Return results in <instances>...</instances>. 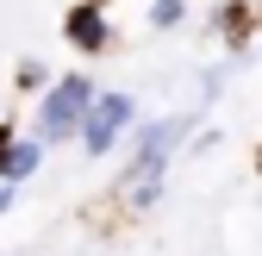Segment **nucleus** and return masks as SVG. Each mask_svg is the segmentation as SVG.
<instances>
[{
    "instance_id": "f257e3e1",
    "label": "nucleus",
    "mask_w": 262,
    "mask_h": 256,
    "mask_svg": "<svg viewBox=\"0 0 262 256\" xmlns=\"http://www.w3.org/2000/svg\"><path fill=\"white\" fill-rule=\"evenodd\" d=\"M187 132H193V119H181V113H162V119H138V125H131V156H125V175H119V206L125 212H150L162 200Z\"/></svg>"
},
{
    "instance_id": "f03ea898",
    "label": "nucleus",
    "mask_w": 262,
    "mask_h": 256,
    "mask_svg": "<svg viewBox=\"0 0 262 256\" xmlns=\"http://www.w3.org/2000/svg\"><path fill=\"white\" fill-rule=\"evenodd\" d=\"M94 94H100V81H94L88 69H62V75H50V88L38 94V106H31V138H38L44 150L75 144L81 113H88Z\"/></svg>"
},
{
    "instance_id": "7ed1b4c3",
    "label": "nucleus",
    "mask_w": 262,
    "mask_h": 256,
    "mask_svg": "<svg viewBox=\"0 0 262 256\" xmlns=\"http://www.w3.org/2000/svg\"><path fill=\"white\" fill-rule=\"evenodd\" d=\"M144 113H138V94H125V88H100L88 100V113H81V132H75V144H81V156H113L125 138H131V125H138Z\"/></svg>"
},
{
    "instance_id": "20e7f679",
    "label": "nucleus",
    "mask_w": 262,
    "mask_h": 256,
    "mask_svg": "<svg viewBox=\"0 0 262 256\" xmlns=\"http://www.w3.org/2000/svg\"><path fill=\"white\" fill-rule=\"evenodd\" d=\"M56 31H62V44H69L75 56H88V62L119 50L113 7H100V0H69V7H62V19H56Z\"/></svg>"
},
{
    "instance_id": "39448f33",
    "label": "nucleus",
    "mask_w": 262,
    "mask_h": 256,
    "mask_svg": "<svg viewBox=\"0 0 262 256\" xmlns=\"http://www.w3.org/2000/svg\"><path fill=\"white\" fill-rule=\"evenodd\" d=\"M256 31H262L256 0H212V7H206V38H212L225 56H244V50L256 44Z\"/></svg>"
},
{
    "instance_id": "423d86ee",
    "label": "nucleus",
    "mask_w": 262,
    "mask_h": 256,
    "mask_svg": "<svg viewBox=\"0 0 262 256\" xmlns=\"http://www.w3.org/2000/svg\"><path fill=\"white\" fill-rule=\"evenodd\" d=\"M38 169H44V144L19 132V144L7 150V169H0V181H13V187H25L31 175H38Z\"/></svg>"
},
{
    "instance_id": "0eeeda50",
    "label": "nucleus",
    "mask_w": 262,
    "mask_h": 256,
    "mask_svg": "<svg viewBox=\"0 0 262 256\" xmlns=\"http://www.w3.org/2000/svg\"><path fill=\"white\" fill-rule=\"evenodd\" d=\"M187 19H193V0H150V7H144L150 31H181Z\"/></svg>"
},
{
    "instance_id": "6e6552de",
    "label": "nucleus",
    "mask_w": 262,
    "mask_h": 256,
    "mask_svg": "<svg viewBox=\"0 0 262 256\" xmlns=\"http://www.w3.org/2000/svg\"><path fill=\"white\" fill-rule=\"evenodd\" d=\"M50 75H56V69H50V62H44V56H25V62H19V69H13V88L25 94V100H38V94L50 88Z\"/></svg>"
},
{
    "instance_id": "1a4fd4ad",
    "label": "nucleus",
    "mask_w": 262,
    "mask_h": 256,
    "mask_svg": "<svg viewBox=\"0 0 262 256\" xmlns=\"http://www.w3.org/2000/svg\"><path fill=\"white\" fill-rule=\"evenodd\" d=\"M225 75H231V69H225V62H212V69L200 75V100H206V106H212L219 94H225Z\"/></svg>"
},
{
    "instance_id": "9d476101",
    "label": "nucleus",
    "mask_w": 262,
    "mask_h": 256,
    "mask_svg": "<svg viewBox=\"0 0 262 256\" xmlns=\"http://www.w3.org/2000/svg\"><path fill=\"white\" fill-rule=\"evenodd\" d=\"M19 144V113H7V119H0V169H7V150Z\"/></svg>"
},
{
    "instance_id": "9b49d317",
    "label": "nucleus",
    "mask_w": 262,
    "mask_h": 256,
    "mask_svg": "<svg viewBox=\"0 0 262 256\" xmlns=\"http://www.w3.org/2000/svg\"><path fill=\"white\" fill-rule=\"evenodd\" d=\"M13 206H19V187H13V181H0V219H7Z\"/></svg>"
},
{
    "instance_id": "f8f14e48",
    "label": "nucleus",
    "mask_w": 262,
    "mask_h": 256,
    "mask_svg": "<svg viewBox=\"0 0 262 256\" xmlns=\"http://www.w3.org/2000/svg\"><path fill=\"white\" fill-rule=\"evenodd\" d=\"M100 7H113V0H100Z\"/></svg>"
},
{
    "instance_id": "ddd939ff",
    "label": "nucleus",
    "mask_w": 262,
    "mask_h": 256,
    "mask_svg": "<svg viewBox=\"0 0 262 256\" xmlns=\"http://www.w3.org/2000/svg\"><path fill=\"white\" fill-rule=\"evenodd\" d=\"M256 13H262V0H256Z\"/></svg>"
}]
</instances>
